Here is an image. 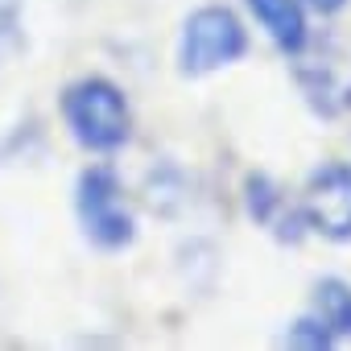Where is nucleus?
Masks as SVG:
<instances>
[{"label":"nucleus","instance_id":"10","mask_svg":"<svg viewBox=\"0 0 351 351\" xmlns=\"http://www.w3.org/2000/svg\"><path fill=\"white\" fill-rule=\"evenodd\" d=\"M281 343H289V347H310V351H326V347H335V335H330L314 314H306V318H298V322L285 330Z\"/></svg>","mask_w":351,"mask_h":351},{"label":"nucleus","instance_id":"4","mask_svg":"<svg viewBox=\"0 0 351 351\" xmlns=\"http://www.w3.org/2000/svg\"><path fill=\"white\" fill-rule=\"evenodd\" d=\"M244 50H248V34H244L240 17L232 9H223V5H203L182 25L178 71L199 79V75H211V71L236 62Z\"/></svg>","mask_w":351,"mask_h":351},{"label":"nucleus","instance_id":"2","mask_svg":"<svg viewBox=\"0 0 351 351\" xmlns=\"http://www.w3.org/2000/svg\"><path fill=\"white\" fill-rule=\"evenodd\" d=\"M293 79L306 104L318 116H347L351 112V38L322 34L306 38L293 54Z\"/></svg>","mask_w":351,"mask_h":351},{"label":"nucleus","instance_id":"5","mask_svg":"<svg viewBox=\"0 0 351 351\" xmlns=\"http://www.w3.org/2000/svg\"><path fill=\"white\" fill-rule=\"evenodd\" d=\"M302 219L310 232H318L330 244L351 240V165L347 161H326L306 178Z\"/></svg>","mask_w":351,"mask_h":351},{"label":"nucleus","instance_id":"3","mask_svg":"<svg viewBox=\"0 0 351 351\" xmlns=\"http://www.w3.org/2000/svg\"><path fill=\"white\" fill-rule=\"evenodd\" d=\"M75 211H79L83 236L104 252H120L136 240V219L128 211L124 186H120L112 165H91V169L79 173Z\"/></svg>","mask_w":351,"mask_h":351},{"label":"nucleus","instance_id":"1","mask_svg":"<svg viewBox=\"0 0 351 351\" xmlns=\"http://www.w3.org/2000/svg\"><path fill=\"white\" fill-rule=\"evenodd\" d=\"M62 120L71 136L91 153H116L132 132L128 99L104 75H83L62 91Z\"/></svg>","mask_w":351,"mask_h":351},{"label":"nucleus","instance_id":"6","mask_svg":"<svg viewBox=\"0 0 351 351\" xmlns=\"http://www.w3.org/2000/svg\"><path fill=\"white\" fill-rule=\"evenodd\" d=\"M244 203H248V215H252L256 223H265L273 236H281V240H302V228H306L302 207L293 211L289 199L281 195V186H277L273 178H265V173H248V182H244Z\"/></svg>","mask_w":351,"mask_h":351},{"label":"nucleus","instance_id":"11","mask_svg":"<svg viewBox=\"0 0 351 351\" xmlns=\"http://www.w3.org/2000/svg\"><path fill=\"white\" fill-rule=\"evenodd\" d=\"M306 5H310L314 13H339V9L347 5V0H306Z\"/></svg>","mask_w":351,"mask_h":351},{"label":"nucleus","instance_id":"7","mask_svg":"<svg viewBox=\"0 0 351 351\" xmlns=\"http://www.w3.org/2000/svg\"><path fill=\"white\" fill-rule=\"evenodd\" d=\"M252 17L261 21V29L285 50L293 54L310 34H306V13H302V0H248Z\"/></svg>","mask_w":351,"mask_h":351},{"label":"nucleus","instance_id":"8","mask_svg":"<svg viewBox=\"0 0 351 351\" xmlns=\"http://www.w3.org/2000/svg\"><path fill=\"white\" fill-rule=\"evenodd\" d=\"M310 314L335 335V339H351V285L343 277H322L314 285V302Z\"/></svg>","mask_w":351,"mask_h":351},{"label":"nucleus","instance_id":"9","mask_svg":"<svg viewBox=\"0 0 351 351\" xmlns=\"http://www.w3.org/2000/svg\"><path fill=\"white\" fill-rule=\"evenodd\" d=\"M25 46V9L21 0H0V62H9Z\"/></svg>","mask_w":351,"mask_h":351}]
</instances>
